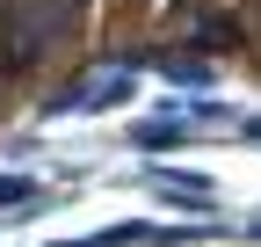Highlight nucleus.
<instances>
[{
    "label": "nucleus",
    "instance_id": "nucleus-2",
    "mask_svg": "<svg viewBox=\"0 0 261 247\" xmlns=\"http://www.w3.org/2000/svg\"><path fill=\"white\" fill-rule=\"evenodd\" d=\"M196 37H203V44H232L240 29H232V22H218V15H203V22H196Z\"/></svg>",
    "mask_w": 261,
    "mask_h": 247
},
{
    "label": "nucleus",
    "instance_id": "nucleus-1",
    "mask_svg": "<svg viewBox=\"0 0 261 247\" xmlns=\"http://www.w3.org/2000/svg\"><path fill=\"white\" fill-rule=\"evenodd\" d=\"M130 95H138V80H130V73L87 80V102H80V116H87V109H116V102H130Z\"/></svg>",
    "mask_w": 261,
    "mask_h": 247
},
{
    "label": "nucleus",
    "instance_id": "nucleus-4",
    "mask_svg": "<svg viewBox=\"0 0 261 247\" xmlns=\"http://www.w3.org/2000/svg\"><path fill=\"white\" fill-rule=\"evenodd\" d=\"M22 196H29V182L22 175H0V204H22Z\"/></svg>",
    "mask_w": 261,
    "mask_h": 247
},
{
    "label": "nucleus",
    "instance_id": "nucleus-3",
    "mask_svg": "<svg viewBox=\"0 0 261 247\" xmlns=\"http://www.w3.org/2000/svg\"><path fill=\"white\" fill-rule=\"evenodd\" d=\"M181 138V124H145V131H138V145H174Z\"/></svg>",
    "mask_w": 261,
    "mask_h": 247
}]
</instances>
